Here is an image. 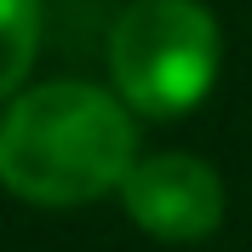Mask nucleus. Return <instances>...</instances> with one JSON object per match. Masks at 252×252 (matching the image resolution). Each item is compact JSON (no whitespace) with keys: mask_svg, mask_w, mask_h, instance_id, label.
Returning a JSON list of instances; mask_svg holds the SVG:
<instances>
[{"mask_svg":"<svg viewBox=\"0 0 252 252\" xmlns=\"http://www.w3.org/2000/svg\"><path fill=\"white\" fill-rule=\"evenodd\" d=\"M223 63V29L206 0H132L109 29V80L132 115L178 121L206 103Z\"/></svg>","mask_w":252,"mask_h":252,"instance_id":"obj_2","label":"nucleus"},{"mask_svg":"<svg viewBox=\"0 0 252 252\" xmlns=\"http://www.w3.org/2000/svg\"><path fill=\"white\" fill-rule=\"evenodd\" d=\"M138 115L109 86L40 80L0 109V189L29 206H92L138 166Z\"/></svg>","mask_w":252,"mask_h":252,"instance_id":"obj_1","label":"nucleus"},{"mask_svg":"<svg viewBox=\"0 0 252 252\" xmlns=\"http://www.w3.org/2000/svg\"><path fill=\"white\" fill-rule=\"evenodd\" d=\"M121 206L143 235L155 241H206L218 235L229 195L212 160L184 155V149H160V155H138V166L121 184Z\"/></svg>","mask_w":252,"mask_h":252,"instance_id":"obj_3","label":"nucleus"},{"mask_svg":"<svg viewBox=\"0 0 252 252\" xmlns=\"http://www.w3.org/2000/svg\"><path fill=\"white\" fill-rule=\"evenodd\" d=\"M40 58V0H0V103H12Z\"/></svg>","mask_w":252,"mask_h":252,"instance_id":"obj_4","label":"nucleus"}]
</instances>
